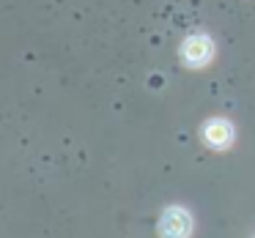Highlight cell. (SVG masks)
I'll use <instances>...</instances> for the list:
<instances>
[{"label": "cell", "mask_w": 255, "mask_h": 238, "mask_svg": "<svg viewBox=\"0 0 255 238\" xmlns=\"http://www.w3.org/2000/svg\"><path fill=\"white\" fill-rule=\"evenodd\" d=\"M181 55H184V63L187 66H206L214 55V44H211L209 36L198 33V36H189L181 47Z\"/></svg>", "instance_id": "cell-1"}, {"label": "cell", "mask_w": 255, "mask_h": 238, "mask_svg": "<svg viewBox=\"0 0 255 238\" xmlns=\"http://www.w3.org/2000/svg\"><path fill=\"white\" fill-rule=\"evenodd\" d=\"M192 230V219L184 208H167L159 219V233L162 238H187Z\"/></svg>", "instance_id": "cell-2"}, {"label": "cell", "mask_w": 255, "mask_h": 238, "mask_svg": "<svg viewBox=\"0 0 255 238\" xmlns=\"http://www.w3.org/2000/svg\"><path fill=\"white\" fill-rule=\"evenodd\" d=\"M203 137H206V143L211 145V148H228L231 145V140H233V129H231V123L228 121H209L203 126Z\"/></svg>", "instance_id": "cell-3"}]
</instances>
